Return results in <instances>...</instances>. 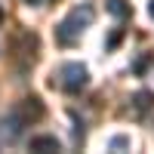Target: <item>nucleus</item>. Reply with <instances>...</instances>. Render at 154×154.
Wrapping results in <instances>:
<instances>
[{
	"label": "nucleus",
	"mask_w": 154,
	"mask_h": 154,
	"mask_svg": "<svg viewBox=\"0 0 154 154\" xmlns=\"http://www.w3.org/2000/svg\"><path fill=\"white\" fill-rule=\"evenodd\" d=\"M136 108L139 111H148V108H154V93H148V89H142V93H136Z\"/></svg>",
	"instance_id": "obj_6"
},
{
	"label": "nucleus",
	"mask_w": 154,
	"mask_h": 154,
	"mask_svg": "<svg viewBox=\"0 0 154 154\" xmlns=\"http://www.w3.org/2000/svg\"><path fill=\"white\" fill-rule=\"evenodd\" d=\"M25 3H28V6H40V0H25Z\"/></svg>",
	"instance_id": "obj_11"
},
{
	"label": "nucleus",
	"mask_w": 154,
	"mask_h": 154,
	"mask_svg": "<svg viewBox=\"0 0 154 154\" xmlns=\"http://www.w3.org/2000/svg\"><path fill=\"white\" fill-rule=\"evenodd\" d=\"M59 139L56 136H34L31 139V151H59Z\"/></svg>",
	"instance_id": "obj_5"
},
{
	"label": "nucleus",
	"mask_w": 154,
	"mask_h": 154,
	"mask_svg": "<svg viewBox=\"0 0 154 154\" xmlns=\"http://www.w3.org/2000/svg\"><path fill=\"white\" fill-rule=\"evenodd\" d=\"M0 19H3V12H0Z\"/></svg>",
	"instance_id": "obj_12"
},
{
	"label": "nucleus",
	"mask_w": 154,
	"mask_h": 154,
	"mask_svg": "<svg viewBox=\"0 0 154 154\" xmlns=\"http://www.w3.org/2000/svg\"><path fill=\"white\" fill-rule=\"evenodd\" d=\"M117 40H120V31H114V34L108 37V49H114V46H117Z\"/></svg>",
	"instance_id": "obj_9"
},
{
	"label": "nucleus",
	"mask_w": 154,
	"mask_h": 154,
	"mask_svg": "<svg viewBox=\"0 0 154 154\" xmlns=\"http://www.w3.org/2000/svg\"><path fill=\"white\" fill-rule=\"evenodd\" d=\"M108 12L117 19H130V6L123 3V0H108Z\"/></svg>",
	"instance_id": "obj_7"
},
{
	"label": "nucleus",
	"mask_w": 154,
	"mask_h": 154,
	"mask_svg": "<svg viewBox=\"0 0 154 154\" xmlns=\"http://www.w3.org/2000/svg\"><path fill=\"white\" fill-rule=\"evenodd\" d=\"M86 83H89V71L80 62H65V65H59L56 74H53V86L65 89V93H80Z\"/></svg>",
	"instance_id": "obj_2"
},
{
	"label": "nucleus",
	"mask_w": 154,
	"mask_h": 154,
	"mask_svg": "<svg viewBox=\"0 0 154 154\" xmlns=\"http://www.w3.org/2000/svg\"><path fill=\"white\" fill-rule=\"evenodd\" d=\"M25 123H28V120L22 117V111H19V108L12 111V114H6V117L0 120V145H12V142L22 136Z\"/></svg>",
	"instance_id": "obj_3"
},
{
	"label": "nucleus",
	"mask_w": 154,
	"mask_h": 154,
	"mask_svg": "<svg viewBox=\"0 0 154 154\" xmlns=\"http://www.w3.org/2000/svg\"><path fill=\"white\" fill-rule=\"evenodd\" d=\"M148 16L154 19V0H151V3H148Z\"/></svg>",
	"instance_id": "obj_10"
},
{
	"label": "nucleus",
	"mask_w": 154,
	"mask_h": 154,
	"mask_svg": "<svg viewBox=\"0 0 154 154\" xmlns=\"http://www.w3.org/2000/svg\"><path fill=\"white\" fill-rule=\"evenodd\" d=\"M130 145V139H123V136H114L111 139V148H126Z\"/></svg>",
	"instance_id": "obj_8"
},
{
	"label": "nucleus",
	"mask_w": 154,
	"mask_h": 154,
	"mask_svg": "<svg viewBox=\"0 0 154 154\" xmlns=\"http://www.w3.org/2000/svg\"><path fill=\"white\" fill-rule=\"evenodd\" d=\"M19 111H22V117H25V120H37V117H43V105H40V99H37V96L25 99Z\"/></svg>",
	"instance_id": "obj_4"
},
{
	"label": "nucleus",
	"mask_w": 154,
	"mask_h": 154,
	"mask_svg": "<svg viewBox=\"0 0 154 154\" xmlns=\"http://www.w3.org/2000/svg\"><path fill=\"white\" fill-rule=\"evenodd\" d=\"M93 19H96V9L89 6V3H83V6H74L65 19L59 22V28H56V43H62V46H71L74 40H80V34L93 25Z\"/></svg>",
	"instance_id": "obj_1"
}]
</instances>
